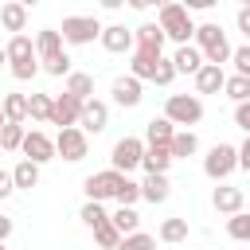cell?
Segmentation results:
<instances>
[{"mask_svg": "<svg viewBox=\"0 0 250 250\" xmlns=\"http://www.w3.org/2000/svg\"><path fill=\"white\" fill-rule=\"evenodd\" d=\"M223 94H227L230 102H246V98H250V78H246V74H230L227 86H223Z\"/></svg>", "mask_w": 250, "mask_h": 250, "instance_id": "36", "label": "cell"}, {"mask_svg": "<svg viewBox=\"0 0 250 250\" xmlns=\"http://www.w3.org/2000/svg\"><path fill=\"white\" fill-rule=\"evenodd\" d=\"M20 152H23L27 160H35V164H47V160H55V156H59L55 141H51L43 129H27V133H23V145H20Z\"/></svg>", "mask_w": 250, "mask_h": 250, "instance_id": "11", "label": "cell"}, {"mask_svg": "<svg viewBox=\"0 0 250 250\" xmlns=\"http://www.w3.org/2000/svg\"><path fill=\"white\" fill-rule=\"evenodd\" d=\"M148 4H156V8H164V4H172V0H148Z\"/></svg>", "mask_w": 250, "mask_h": 250, "instance_id": "48", "label": "cell"}, {"mask_svg": "<svg viewBox=\"0 0 250 250\" xmlns=\"http://www.w3.org/2000/svg\"><path fill=\"white\" fill-rule=\"evenodd\" d=\"M180 4H184L188 12H203V8H211L215 0H180Z\"/></svg>", "mask_w": 250, "mask_h": 250, "instance_id": "44", "label": "cell"}, {"mask_svg": "<svg viewBox=\"0 0 250 250\" xmlns=\"http://www.w3.org/2000/svg\"><path fill=\"white\" fill-rule=\"evenodd\" d=\"M8 234H12V219H8V215H0V242H4Z\"/></svg>", "mask_w": 250, "mask_h": 250, "instance_id": "45", "label": "cell"}, {"mask_svg": "<svg viewBox=\"0 0 250 250\" xmlns=\"http://www.w3.org/2000/svg\"><path fill=\"white\" fill-rule=\"evenodd\" d=\"M227 234H230L234 242H250V215H246V211H234V215L227 219Z\"/></svg>", "mask_w": 250, "mask_h": 250, "instance_id": "34", "label": "cell"}, {"mask_svg": "<svg viewBox=\"0 0 250 250\" xmlns=\"http://www.w3.org/2000/svg\"><path fill=\"white\" fill-rule=\"evenodd\" d=\"M141 156H145V141L141 137H121L113 145V152H109V168L133 172V168H141Z\"/></svg>", "mask_w": 250, "mask_h": 250, "instance_id": "10", "label": "cell"}, {"mask_svg": "<svg viewBox=\"0 0 250 250\" xmlns=\"http://www.w3.org/2000/svg\"><path fill=\"white\" fill-rule=\"evenodd\" d=\"M234 168H238V148H234V145H223V141H219V145L203 156V172H207L211 180H227Z\"/></svg>", "mask_w": 250, "mask_h": 250, "instance_id": "9", "label": "cell"}, {"mask_svg": "<svg viewBox=\"0 0 250 250\" xmlns=\"http://www.w3.org/2000/svg\"><path fill=\"white\" fill-rule=\"evenodd\" d=\"M238 4H242V8H246V4H250V0H238Z\"/></svg>", "mask_w": 250, "mask_h": 250, "instance_id": "51", "label": "cell"}, {"mask_svg": "<svg viewBox=\"0 0 250 250\" xmlns=\"http://www.w3.org/2000/svg\"><path fill=\"white\" fill-rule=\"evenodd\" d=\"M160 242H184L188 238V219H164L160 230H156Z\"/></svg>", "mask_w": 250, "mask_h": 250, "instance_id": "31", "label": "cell"}, {"mask_svg": "<svg viewBox=\"0 0 250 250\" xmlns=\"http://www.w3.org/2000/svg\"><path fill=\"white\" fill-rule=\"evenodd\" d=\"M172 137H176V125L168 117H152L145 125V145H172Z\"/></svg>", "mask_w": 250, "mask_h": 250, "instance_id": "23", "label": "cell"}, {"mask_svg": "<svg viewBox=\"0 0 250 250\" xmlns=\"http://www.w3.org/2000/svg\"><path fill=\"white\" fill-rule=\"evenodd\" d=\"M172 148L168 145H145V156H141V168L145 172H168L172 168Z\"/></svg>", "mask_w": 250, "mask_h": 250, "instance_id": "21", "label": "cell"}, {"mask_svg": "<svg viewBox=\"0 0 250 250\" xmlns=\"http://www.w3.org/2000/svg\"><path fill=\"white\" fill-rule=\"evenodd\" d=\"M168 195H172L168 172H148V176L141 180V199H148V203H164Z\"/></svg>", "mask_w": 250, "mask_h": 250, "instance_id": "19", "label": "cell"}, {"mask_svg": "<svg viewBox=\"0 0 250 250\" xmlns=\"http://www.w3.org/2000/svg\"><path fill=\"white\" fill-rule=\"evenodd\" d=\"M0 27H4V31H12V35H16V31H23V27H27V8H23L20 0H8V4L0 8Z\"/></svg>", "mask_w": 250, "mask_h": 250, "instance_id": "22", "label": "cell"}, {"mask_svg": "<svg viewBox=\"0 0 250 250\" xmlns=\"http://www.w3.org/2000/svg\"><path fill=\"white\" fill-rule=\"evenodd\" d=\"M230 62H234V74H246L250 78V47H234Z\"/></svg>", "mask_w": 250, "mask_h": 250, "instance_id": "39", "label": "cell"}, {"mask_svg": "<svg viewBox=\"0 0 250 250\" xmlns=\"http://www.w3.org/2000/svg\"><path fill=\"white\" fill-rule=\"evenodd\" d=\"M0 129H4V125H0Z\"/></svg>", "mask_w": 250, "mask_h": 250, "instance_id": "53", "label": "cell"}, {"mask_svg": "<svg viewBox=\"0 0 250 250\" xmlns=\"http://www.w3.org/2000/svg\"><path fill=\"white\" fill-rule=\"evenodd\" d=\"M109 219H113V227H117L121 234H133V230L141 227V215H137V211H133L129 203H121V207H117V211H113Z\"/></svg>", "mask_w": 250, "mask_h": 250, "instance_id": "30", "label": "cell"}, {"mask_svg": "<svg viewBox=\"0 0 250 250\" xmlns=\"http://www.w3.org/2000/svg\"><path fill=\"white\" fill-rule=\"evenodd\" d=\"M66 90L74 94V98H94V74H86V70H70L66 74Z\"/></svg>", "mask_w": 250, "mask_h": 250, "instance_id": "26", "label": "cell"}, {"mask_svg": "<svg viewBox=\"0 0 250 250\" xmlns=\"http://www.w3.org/2000/svg\"><path fill=\"white\" fill-rule=\"evenodd\" d=\"M12 180H16V188H27V191H31V188L39 184V164L23 156V160H20L16 168H12Z\"/></svg>", "mask_w": 250, "mask_h": 250, "instance_id": "28", "label": "cell"}, {"mask_svg": "<svg viewBox=\"0 0 250 250\" xmlns=\"http://www.w3.org/2000/svg\"><path fill=\"white\" fill-rule=\"evenodd\" d=\"M109 94H113V102H117V105H125V109L141 105V98H145V94H141V78H137V74H121V78H113V90H109Z\"/></svg>", "mask_w": 250, "mask_h": 250, "instance_id": "15", "label": "cell"}, {"mask_svg": "<svg viewBox=\"0 0 250 250\" xmlns=\"http://www.w3.org/2000/svg\"><path fill=\"white\" fill-rule=\"evenodd\" d=\"M4 62H8V51H4V47H0V66H4Z\"/></svg>", "mask_w": 250, "mask_h": 250, "instance_id": "50", "label": "cell"}, {"mask_svg": "<svg viewBox=\"0 0 250 250\" xmlns=\"http://www.w3.org/2000/svg\"><path fill=\"white\" fill-rule=\"evenodd\" d=\"M62 31L59 27H43L39 35H35V51H39V66L47 70V74H55V78H66L70 74V55L62 51Z\"/></svg>", "mask_w": 250, "mask_h": 250, "instance_id": "1", "label": "cell"}, {"mask_svg": "<svg viewBox=\"0 0 250 250\" xmlns=\"http://www.w3.org/2000/svg\"><path fill=\"white\" fill-rule=\"evenodd\" d=\"M4 51H8V66H12V74H16L20 82L35 78V70H39V51H35V39H27L23 31H16V35L4 43Z\"/></svg>", "mask_w": 250, "mask_h": 250, "instance_id": "2", "label": "cell"}, {"mask_svg": "<svg viewBox=\"0 0 250 250\" xmlns=\"http://www.w3.org/2000/svg\"><path fill=\"white\" fill-rule=\"evenodd\" d=\"M51 113H55V98H51V94H31V98H27V117H31V121L51 125Z\"/></svg>", "mask_w": 250, "mask_h": 250, "instance_id": "24", "label": "cell"}, {"mask_svg": "<svg viewBox=\"0 0 250 250\" xmlns=\"http://www.w3.org/2000/svg\"><path fill=\"white\" fill-rule=\"evenodd\" d=\"M121 4H125V0H102V8H109V12H117Z\"/></svg>", "mask_w": 250, "mask_h": 250, "instance_id": "46", "label": "cell"}, {"mask_svg": "<svg viewBox=\"0 0 250 250\" xmlns=\"http://www.w3.org/2000/svg\"><path fill=\"white\" fill-rule=\"evenodd\" d=\"M172 62H176V70H180V74H195L207 59H203V51H199L195 43H180V47H176V55H172Z\"/></svg>", "mask_w": 250, "mask_h": 250, "instance_id": "20", "label": "cell"}, {"mask_svg": "<svg viewBox=\"0 0 250 250\" xmlns=\"http://www.w3.org/2000/svg\"><path fill=\"white\" fill-rule=\"evenodd\" d=\"M78 219H82V223H86V227L94 230V227H98V223H105L109 215H105L102 199H86V203H82V211H78Z\"/></svg>", "mask_w": 250, "mask_h": 250, "instance_id": "35", "label": "cell"}, {"mask_svg": "<svg viewBox=\"0 0 250 250\" xmlns=\"http://www.w3.org/2000/svg\"><path fill=\"white\" fill-rule=\"evenodd\" d=\"M234 23H238V31H242V35L250 39V4H246V8H238V16H234Z\"/></svg>", "mask_w": 250, "mask_h": 250, "instance_id": "42", "label": "cell"}, {"mask_svg": "<svg viewBox=\"0 0 250 250\" xmlns=\"http://www.w3.org/2000/svg\"><path fill=\"white\" fill-rule=\"evenodd\" d=\"M23 133H27V129H23L20 121H8V125L0 129V148H4V152H16V148L23 145Z\"/></svg>", "mask_w": 250, "mask_h": 250, "instance_id": "32", "label": "cell"}, {"mask_svg": "<svg viewBox=\"0 0 250 250\" xmlns=\"http://www.w3.org/2000/svg\"><path fill=\"white\" fill-rule=\"evenodd\" d=\"M102 47H105L109 55H125V51L137 47V35H133L125 23H109V27H102Z\"/></svg>", "mask_w": 250, "mask_h": 250, "instance_id": "13", "label": "cell"}, {"mask_svg": "<svg viewBox=\"0 0 250 250\" xmlns=\"http://www.w3.org/2000/svg\"><path fill=\"white\" fill-rule=\"evenodd\" d=\"M0 105H4V117H8V121H20V125L27 121V98H23V94H4Z\"/></svg>", "mask_w": 250, "mask_h": 250, "instance_id": "29", "label": "cell"}, {"mask_svg": "<svg viewBox=\"0 0 250 250\" xmlns=\"http://www.w3.org/2000/svg\"><path fill=\"white\" fill-rule=\"evenodd\" d=\"M117 250H156V238L145 234V230H133V234H121V246Z\"/></svg>", "mask_w": 250, "mask_h": 250, "instance_id": "37", "label": "cell"}, {"mask_svg": "<svg viewBox=\"0 0 250 250\" xmlns=\"http://www.w3.org/2000/svg\"><path fill=\"white\" fill-rule=\"evenodd\" d=\"M59 31H62V39L74 43V47H86V43L102 39V23H98L94 16H66Z\"/></svg>", "mask_w": 250, "mask_h": 250, "instance_id": "7", "label": "cell"}, {"mask_svg": "<svg viewBox=\"0 0 250 250\" xmlns=\"http://www.w3.org/2000/svg\"><path fill=\"white\" fill-rule=\"evenodd\" d=\"M125 180H129V172L105 168V172L86 176V180H82V188H86V199H117V195H121V188H125Z\"/></svg>", "mask_w": 250, "mask_h": 250, "instance_id": "6", "label": "cell"}, {"mask_svg": "<svg viewBox=\"0 0 250 250\" xmlns=\"http://www.w3.org/2000/svg\"><path fill=\"white\" fill-rule=\"evenodd\" d=\"M176 74H180V70H176V62L160 55V62H156V78H152V82H156V86H168V82H172Z\"/></svg>", "mask_w": 250, "mask_h": 250, "instance_id": "38", "label": "cell"}, {"mask_svg": "<svg viewBox=\"0 0 250 250\" xmlns=\"http://www.w3.org/2000/svg\"><path fill=\"white\" fill-rule=\"evenodd\" d=\"M20 4H23V8H35V4H39V0H20Z\"/></svg>", "mask_w": 250, "mask_h": 250, "instance_id": "49", "label": "cell"}, {"mask_svg": "<svg viewBox=\"0 0 250 250\" xmlns=\"http://www.w3.org/2000/svg\"><path fill=\"white\" fill-rule=\"evenodd\" d=\"M211 203H215V211H219V215H234V211H242V203H246V195H242V188H230V184H219V188L211 191Z\"/></svg>", "mask_w": 250, "mask_h": 250, "instance_id": "18", "label": "cell"}, {"mask_svg": "<svg viewBox=\"0 0 250 250\" xmlns=\"http://www.w3.org/2000/svg\"><path fill=\"white\" fill-rule=\"evenodd\" d=\"M156 62H160V51H152V47H133L129 74H137L141 82H152V78H156Z\"/></svg>", "mask_w": 250, "mask_h": 250, "instance_id": "14", "label": "cell"}, {"mask_svg": "<svg viewBox=\"0 0 250 250\" xmlns=\"http://www.w3.org/2000/svg\"><path fill=\"white\" fill-rule=\"evenodd\" d=\"M133 35H137V47H152V51H164V39H168L160 23H141Z\"/></svg>", "mask_w": 250, "mask_h": 250, "instance_id": "25", "label": "cell"}, {"mask_svg": "<svg viewBox=\"0 0 250 250\" xmlns=\"http://www.w3.org/2000/svg\"><path fill=\"white\" fill-rule=\"evenodd\" d=\"M55 148H59V156H62V160H70V164L86 160V152H90L86 129H82V125H66V129H59V137H55Z\"/></svg>", "mask_w": 250, "mask_h": 250, "instance_id": "8", "label": "cell"}, {"mask_svg": "<svg viewBox=\"0 0 250 250\" xmlns=\"http://www.w3.org/2000/svg\"><path fill=\"white\" fill-rule=\"evenodd\" d=\"M191 39H195V47L203 51L207 62H219V66H223V62H230V55H234V47L227 43V35H223L219 23H195V35H191Z\"/></svg>", "mask_w": 250, "mask_h": 250, "instance_id": "4", "label": "cell"}, {"mask_svg": "<svg viewBox=\"0 0 250 250\" xmlns=\"http://www.w3.org/2000/svg\"><path fill=\"white\" fill-rule=\"evenodd\" d=\"M78 117H82V98H74L70 90H62V94L55 98V113H51V125L66 129V125H78Z\"/></svg>", "mask_w": 250, "mask_h": 250, "instance_id": "12", "label": "cell"}, {"mask_svg": "<svg viewBox=\"0 0 250 250\" xmlns=\"http://www.w3.org/2000/svg\"><path fill=\"white\" fill-rule=\"evenodd\" d=\"M164 117L172 121V125H199L203 121V102L195 98V94H168V102H164Z\"/></svg>", "mask_w": 250, "mask_h": 250, "instance_id": "5", "label": "cell"}, {"mask_svg": "<svg viewBox=\"0 0 250 250\" xmlns=\"http://www.w3.org/2000/svg\"><path fill=\"white\" fill-rule=\"evenodd\" d=\"M156 23L164 27V35L180 47V43H191V35H195V23H191V12L180 4V0H172V4H164L160 8V16H156Z\"/></svg>", "mask_w": 250, "mask_h": 250, "instance_id": "3", "label": "cell"}, {"mask_svg": "<svg viewBox=\"0 0 250 250\" xmlns=\"http://www.w3.org/2000/svg\"><path fill=\"white\" fill-rule=\"evenodd\" d=\"M238 168H246V172H250V133H246V141L238 145Z\"/></svg>", "mask_w": 250, "mask_h": 250, "instance_id": "43", "label": "cell"}, {"mask_svg": "<svg viewBox=\"0 0 250 250\" xmlns=\"http://www.w3.org/2000/svg\"><path fill=\"white\" fill-rule=\"evenodd\" d=\"M12 191H16V180H12V172H4V168H0V199H8Z\"/></svg>", "mask_w": 250, "mask_h": 250, "instance_id": "41", "label": "cell"}, {"mask_svg": "<svg viewBox=\"0 0 250 250\" xmlns=\"http://www.w3.org/2000/svg\"><path fill=\"white\" fill-rule=\"evenodd\" d=\"M94 238H98V246H105V250H117V246H121V230L113 227V219L98 223V227H94Z\"/></svg>", "mask_w": 250, "mask_h": 250, "instance_id": "33", "label": "cell"}, {"mask_svg": "<svg viewBox=\"0 0 250 250\" xmlns=\"http://www.w3.org/2000/svg\"><path fill=\"white\" fill-rule=\"evenodd\" d=\"M129 8H148V0H125Z\"/></svg>", "mask_w": 250, "mask_h": 250, "instance_id": "47", "label": "cell"}, {"mask_svg": "<svg viewBox=\"0 0 250 250\" xmlns=\"http://www.w3.org/2000/svg\"><path fill=\"white\" fill-rule=\"evenodd\" d=\"M234 125L250 133V98L246 102H234Z\"/></svg>", "mask_w": 250, "mask_h": 250, "instance_id": "40", "label": "cell"}, {"mask_svg": "<svg viewBox=\"0 0 250 250\" xmlns=\"http://www.w3.org/2000/svg\"><path fill=\"white\" fill-rule=\"evenodd\" d=\"M191 78H195V94H219V90L227 86V74H223L219 62H203Z\"/></svg>", "mask_w": 250, "mask_h": 250, "instance_id": "17", "label": "cell"}, {"mask_svg": "<svg viewBox=\"0 0 250 250\" xmlns=\"http://www.w3.org/2000/svg\"><path fill=\"white\" fill-rule=\"evenodd\" d=\"M78 125H82L86 133H102V129L109 125V105L98 102V98H86V102H82V117H78Z\"/></svg>", "mask_w": 250, "mask_h": 250, "instance_id": "16", "label": "cell"}, {"mask_svg": "<svg viewBox=\"0 0 250 250\" xmlns=\"http://www.w3.org/2000/svg\"><path fill=\"white\" fill-rule=\"evenodd\" d=\"M0 250H4V242H0Z\"/></svg>", "mask_w": 250, "mask_h": 250, "instance_id": "52", "label": "cell"}, {"mask_svg": "<svg viewBox=\"0 0 250 250\" xmlns=\"http://www.w3.org/2000/svg\"><path fill=\"white\" fill-rule=\"evenodd\" d=\"M168 148H172V156H176V160H184V156H191V152L199 148V137H195L191 129H176V137H172V145H168Z\"/></svg>", "mask_w": 250, "mask_h": 250, "instance_id": "27", "label": "cell"}]
</instances>
